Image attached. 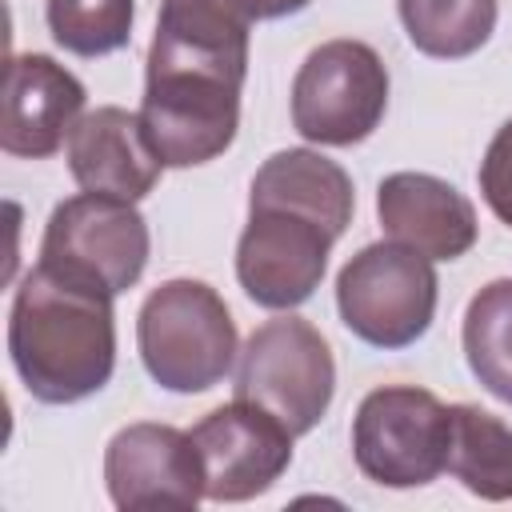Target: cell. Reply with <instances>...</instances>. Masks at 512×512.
<instances>
[{"instance_id":"7c38bea8","label":"cell","mask_w":512,"mask_h":512,"mask_svg":"<svg viewBox=\"0 0 512 512\" xmlns=\"http://www.w3.org/2000/svg\"><path fill=\"white\" fill-rule=\"evenodd\" d=\"M84 100H88L84 84L52 56L40 52L12 56L4 76L0 148L24 160H44L60 152L64 136H72L76 120L84 116Z\"/></svg>"},{"instance_id":"8992f818","label":"cell","mask_w":512,"mask_h":512,"mask_svg":"<svg viewBox=\"0 0 512 512\" xmlns=\"http://www.w3.org/2000/svg\"><path fill=\"white\" fill-rule=\"evenodd\" d=\"M452 412L428 388H372L352 416L356 468L380 488H420L448 472Z\"/></svg>"},{"instance_id":"ac0fdd59","label":"cell","mask_w":512,"mask_h":512,"mask_svg":"<svg viewBox=\"0 0 512 512\" xmlns=\"http://www.w3.org/2000/svg\"><path fill=\"white\" fill-rule=\"evenodd\" d=\"M416 52L432 60H464L496 32V0H396Z\"/></svg>"},{"instance_id":"2e32d148","label":"cell","mask_w":512,"mask_h":512,"mask_svg":"<svg viewBox=\"0 0 512 512\" xmlns=\"http://www.w3.org/2000/svg\"><path fill=\"white\" fill-rule=\"evenodd\" d=\"M448 412V472L480 500H512V428L476 404H448Z\"/></svg>"},{"instance_id":"9c48e42d","label":"cell","mask_w":512,"mask_h":512,"mask_svg":"<svg viewBox=\"0 0 512 512\" xmlns=\"http://www.w3.org/2000/svg\"><path fill=\"white\" fill-rule=\"evenodd\" d=\"M336 240L340 236L308 212L248 204V224L236 244V280L260 308L292 312L320 288Z\"/></svg>"},{"instance_id":"7a4b0ae2","label":"cell","mask_w":512,"mask_h":512,"mask_svg":"<svg viewBox=\"0 0 512 512\" xmlns=\"http://www.w3.org/2000/svg\"><path fill=\"white\" fill-rule=\"evenodd\" d=\"M136 344L148 376L180 396L216 388L240 348L224 296L204 280H164L136 316Z\"/></svg>"},{"instance_id":"ffe728a7","label":"cell","mask_w":512,"mask_h":512,"mask_svg":"<svg viewBox=\"0 0 512 512\" xmlns=\"http://www.w3.org/2000/svg\"><path fill=\"white\" fill-rule=\"evenodd\" d=\"M476 176H480V196L492 208V216L512 228V120H504L496 136L488 140Z\"/></svg>"},{"instance_id":"6da1fadb","label":"cell","mask_w":512,"mask_h":512,"mask_svg":"<svg viewBox=\"0 0 512 512\" xmlns=\"http://www.w3.org/2000/svg\"><path fill=\"white\" fill-rule=\"evenodd\" d=\"M8 356L40 404H76L100 392L116 368L112 292L36 264L12 296Z\"/></svg>"},{"instance_id":"8fae6325","label":"cell","mask_w":512,"mask_h":512,"mask_svg":"<svg viewBox=\"0 0 512 512\" xmlns=\"http://www.w3.org/2000/svg\"><path fill=\"white\" fill-rule=\"evenodd\" d=\"M104 484L116 508H196L204 500V464L192 432L172 424H128L104 448Z\"/></svg>"},{"instance_id":"4fadbf2b","label":"cell","mask_w":512,"mask_h":512,"mask_svg":"<svg viewBox=\"0 0 512 512\" xmlns=\"http://www.w3.org/2000/svg\"><path fill=\"white\" fill-rule=\"evenodd\" d=\"M376 216L388 240L428 260H460L480 236L472 200L432 172L384 176L376 188Z\"/></svg>"},{"instance_id":"44dd1931","label":"cell","mask_w":512,"mask_h":512,"mask_svg":"<svg viewBox=\"0 0 512 512\" xmlns=\"http://www.w3.org/2000/svg\"><path fill=\"white\" fill-rule=\"evenodd\" d=\"M312 0H252V12L256 20H284V16H296L304 12Z\"/></svg>"},{"instance_id":"ba28073f","label":"cell","mask_w":512,"mask_h":512,"mask_svg":"<svg viewBox=\"0 0 512 512\" xmlns=\"http://www.w3.org/2000/svg\"><path fill=\"white\" fill-rule=\"evenodd\" d=\"M148 248V220L132 200L80 192L52 208L40 240V264L120 296L144 276Z\"/></svg>"},{"instance_id":"3957f363","label":"cell","mask_w":512,"mask_h":512,"mask_svg":"<svg viewBox=\"0 0 512 512\" xmlns=\"http://www.w3.org/2000/svg\"><path fill=\"white\" fill-rule=\"evenodd\" d=\"M140 124L164 168H196L224 156L240 128V76L144 60Z\"/></svg>"},{"instance_id":"5b68a950","label":"cell","mask_w":512,"mask_h":512,"mask_svg":"<svg viewBox=\"0 0 512 512\" xmlns=\"http://www.w3.org/2000/svg\"><path fill=\"white\" fill-rule=\"evenodd\" d=\"M440 280L428 256L396 240L360 248L336 276V308L352 336L372 348L416 344L436 316Z\"/></svg>"},{"instance_id":"277c9868","label":"cell","mask_w":512,"mask_h":512,"mask_svg":"<svg viewBox=\"0 0 512 512\" xmlns=\"http://www.w3.org/2000/svg\"><path fill=\"white\" fill-rule=\"evenodd\" d=\"M236 396L272 412L292 436L312 432L336 392V360L304 316L264 320L236 356Z\"/></svg>"},{"instance_id":"30bf717a","label":"cell","mask_w":512,"mask_h":512,"mask_svg":"<svg viewBox=\"0 0 512 512\" xmlns=\"http://www.w3.org/2000/svg\"><path fill=\"white\" fill-rule=\"evenodd\" d=\"M204 464V500L240 504L264 496L292 464V432L252 400L212 408L192 428Z\"/></svg>"},{"instance_id":"52a82bcc","label":"cell","mask_w":512,"mask_h":512,"mask_svg":"<svg viewBox=\"0 0 512 512\" xmlns=\"http://www.w3.org/2000/svg\"><path fill=\"white\" fill-rule=\"evenodd\" d=\"M388 112V68L364 40H324L292 80V128L324 148L368 140Z\"/></svg>"},{"instance_id":"e0dca14e","label":"cell","mask_w":512,"mask_h":512,"mask_svg":"<svg viewBox=\"0 0 512 512\" xmlns=\"http://www.w3.org/2000/svg\"><path fill=\"white\" fill-rule=\"evenodd\" d=\"M464 360L496 400L512 404V276L484 284L464 312Z\"/></svg>"},{"instance_id":"d6986e66","label":"cell","mask_w":512,"mask_h":512,"mask_svg":"<svg viewBox=\"0 0 512 512\" xmlns=\"http://www.w3.org/2000/svg\"><path fill=\"white\" fill-rule=\"evenodd\" d=\"M52 40L72 56H108L132 40L136 0H44Z\"/></svg>"},{"instance_id":"5bb4252c","label":"cell","mask_w":512,"mask_h":512,"mask_svg":"<svg viewBox=\"0 0 512 512\" xmlns=\"http://www.w3.org/2000/svg\"><path fill=\"white\" fill-rule=\"evenodd\" d=\"M68 172L84 192L144 200L160 184V156L152 152L140 112L104 104L76 120L68 136Z\"/></svg>"},{"instance_id":"9a60e30c","label":"cell","mask_w":512,"mask_h":512,"mask_svg":"<svg viewBox=\"0 0 512 512\" xmlns=\"http://www.w3.org/2000/svg\"><path fill=\"white\" fill-rule=\"evenodd\" d=\"M248 204H284L324 220L336 236H344L356 212V188H352V176L324 152L284 148L256 168Z\"/></svg>"}]
</instances>
